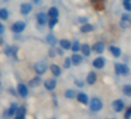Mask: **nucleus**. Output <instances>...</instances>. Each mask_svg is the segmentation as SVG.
Here are the masks:
<instances>
[{"label":"nucleus","instance_id":"nucleus-1","mask_svg":"<svg viewBox=\"0 0 131 119\" xmlns=\"http://www.w3.org/2000/svg\"><path fill=\"white\" fill-rule=\"evenodd\" d=\"M90 107L93 111H99L103 107V103L101 101L96 97L93 98L90 103Z\"/></svg>","mask_w":131,"mask_h":119},{"label":"nucleus","instance_id":"nucleus-2","mask_svg":"<svg viewBox=\"0 0 131 119\" xmlns=\"http://www.w3.org/2000/svg\"><path fill=\"white\" fill-rule=\"evenodd\" d=\"M47 68H48L47 64L43 61H40V62L36 63L35 64V67H34V69L38 74H43L47 71Z\"/></svg>","mask_w":131,"mask_h":119},{"label":"nucleus","instance_id":"nucleus-3","mask_svg":"<svg viewBox=\"0 0 131 119\" xmlns=\"http://www.w3.org/2000/svg\"><path fill=\"white\" fill-rule=\"evenodd\" d=\"M26 23L23 21H17L12 26V31L16 33H19L23 32L26 28Z\"/></svg>","mask_w":131,"mask_h":119},{"label":"nucleus","instance_id":"nucleus-4","mask_svg":"<svg viewBox=\"0 0 131 119\" xmlns=\"http://www.w3.org/2000/svg\"><path fill=\"white\" fill-rule=\"evenodd\" d=\"M112 107H113V110L115 111L120 112L123 109V107H124V103L123 102L122 100L118 99V100H116V101H114L113 102Z\"/></svg>","mask_w":131,"mask_h":119},{"label":"nucleus","instance_id":"nucleus-5","mask_svg":"<svg viewBox=\"0 0 131 119\" xmlns=\"http://www.w3.org/2000/svg\"><path fill=\"white\" fill-rule=\"evenodd\" d=\"M44 86L48 91H53L56 87V81L54 79H48L44 82Z\"/></svg>","mask_w":131,"mask_h":119},{"label":"nucleus","instance_id":"nucleus-6","mask_svg":"<svg viewBox=\"0 0 131 119\" xmlns=\"http://www.w3.org/2000/svg\"><path fill=\"white\" fill-rule=\"evenodd\" d=\"M104 49H105V46H104V44L102 42H97V43H94L93 46H92V49L94 52H96V53H99V54L103 53V51H104Z\"/></svg>","mask_w":131,"mask_h":119},{"label":"nucleus","instance_id":"nucleus-7","mask_svg":"<svg viewBox=\"0 0 131 119\" xmlns=\"http://www.w3.org/2000/svg\"><path fill=\"white\" fill-rule=\"evenodd\" d=\"M105 65V61L103 57H97L96 58L93 62V66L96 68V69H101L104 67Z\"/></svg>","mask_w":131,"mask_h":119},{"label":"nucleus","instance_id":"nucleus-8","mask_svg":"<svg viewBox=\"0 0 131 119\" xmlns=\"http://www.w3.org/2000/svg\"><path fill=\"white\" fill-rule=\"evenodd\" d=\"M32 9V6L29 3H23L20 6V12L23 15H28Z\"/></svg>","mask_w":131,"mask_h":119},{"label":"nucleus","instance_id":"nucleus-9","mask_svg":"<svg viewBox=\"0 0 131 119\" xmlns=\"http://www.w3.org/2000/svg\"><path fill=\"white\" fill-rule=\"evenodd\" d=\"M17 90H18V92L20 94V96H22L23 97H26L28 95V89H27L26 86L23 84H18Z\"/></svg>","mask_w":131,"mask_h":119},{"label":"nucleus","instance_id":"nucleus-10","mask_svg":"<svg viewBox=\"0 0 131 119\" xmlns=\"http://www.w3.org/2000/svg\"><path fill=\"white\" fill-rule=\"evenodd\" d=\"M36 18H37V21H38L39 24H40V25H45L48 21V16L44 13H39L37 15Z\"/></svg>","mask_w":131,"mask_h":119},{"label":"nucleus","instance_id":"nucleus-11","mask_svg":"<svg viewBox=\"0 0 131 119\" xmlns=\"http://www.w3.org/2000/svg\"><path fill=\"white\" fill-rule=\"evenodd\" d=\"M96 78H97L96 74L95 72H93V71H91V72L89 73V74L86 77V81H87V83L89 84L93 85V84H94L96 83Z\"/></svg>","mask_w":131,"mask_h":119},{"label":"nucleus","instance_id":"nucleus-12","mask_svg":"<svg viewBox=\"0 0 131 119\" xmlns=\"http://www.w3.org/2000/svg\"><path fill=\"white\" fill-rule=\"evenodd\" d=\"M80 50L81 52L83 53V54L84 56H89L91 53V49H90V47L88 44L86 43H83L80 46Z\"/></svg>","mask_w":131,"mask_h":119},{"label":"nucleus","instance_id":"nucleus-13","mask_svg":"<svg viewBox=\"0 0 131 119\" xmlns=\"http://www.w3.org/2000/svg\"><path fill=\"white\" fill-rule=\"evenodd\" d=\"M77 100L79 102L83 104H87L88 102H89V98H88V96L84 94V93H80L78 95H77Z\"/></svg>","mask_w":131,"mask_h":119},{"label":"nucleus","instance_id":"nucleus-14","mask_svg":"<svg viewBox=\"0 0 131 119\" xmlns=\"http://www.w3.org/2000/svg\"><path fill=\"white\" fill-rule=\"evenodd\" d=\"M83 61V58L79 54H73L72 56V58H71V61L72 63L75 65V66H78L81 64Z\"/></svg>","mask_w":131,"mask_h":119},{"label":"nucleus","instance_id":"nucleus-15","mask_svg":"<svg viewBox=\"0 0 131 119\" xmlns=\"http://www.w3.org/2000/svg\"><path fill=\"white\" fill-rule=\"evenodd\" d=\"M41 83H42V79L39 77H36L29 81V85L31 87H37L41 84Z\"/></svg>","mask_w":131,"mask_h":119},{"label":"nucleus","instance_id":"nucleus-16","mask_svg":"<svg viewBox=\"0 0 131 119\" xmlns=\"http://www.w3.org/2000/svg\"><path fill=\"white\" fill-rule=\"evenodd\" d=\"M59 44H60V46L65 49H70V48H72V44L70 41L67 39H61L59 41Z\"/></svg>","mask_w":131,"mask_h":119},{"label":"nucleus","instance_id":"nucleus-17","mask_svg":"<svg viewBox=\"0 0 131 119\" xmlns=\"http://www.w3.org/2000/svg\"><path fill=\"white\" fill-rule=\"evenodd\" d=\"M59 10L56 7H51L48 10V15L50 18H57L59 16Z\"/></svg>","mask_w":131,"mask_h":119},{"label":"nucleus","instance_id":"nucleus-18","mask_svg":"<svg viewBox=\"0 0 131 119\" xmlns=\"http://www.w3.org/2000/svg\"><path fill=\"white\" fill-rule=\"evenodd\" d=\"M50 70L52 71V73L56 76V77H59L61 74V69L58 65L56 64H52L50 66Z\"/></svg>","mask_w":131,"mask_h":119},{"label":"nucleus","instance_id":"nucleus-19","mask_svg":"<svg viewBox=\"0 0 131 119\" xmlns=\"http://www.w3.org/2000/svg\"><path fill=\"white\" fill-rule=\"evenodd\" d=\"M46 41L48 42L49 44H50L51 46H55L57 43V39L56 37L52 35V34H49L46 36Z\"/></svg>","mask_w":131,"mask_h":119},{"label":"nucleus","instance_id":"nucleus-20","mask_svg":"<svg viewBox=\"0 0 131 119\" xmlns=\"http://www.w3.org/2000/svg\"><path fill=\"white\" fill-rule=\"evenodd\" d=\"M93 30V26L90 24V23H86V24H84L81 28H80V31L82 33H90V32H92Z\"/></svg>","mask_w":131,"mask_h":119},{"label":"nucleus","instance_id":"nucleus-21","mask_svg":"<svg viewBox=\"0 0 131 119\" xmlns=\"http://www.w3.org/2000/svg\"><path fill=\"white\" fill-rule=\"evenodd\" d=\"M110 52L112 53V54H113L115 57H119V56H120V55H121V50H120V49L118 48V47L111 46L110 47Z\"/></svg>","mask_w":131,"mask_h":119},{"label":"nucleus","instance_id":"nucleus-22","mask_svg":"<svg viewBox=\"0 0 131 119\" xmlns=\"http://www.w3.org/2000/svg\"><path fill=\"white\" fill-rule=\"evenodd\" d=\"M18 105H17V104H16V103H13L12 104V105H11V107H10V108L9 109V111H8V114L11 117V116H13L16 113V111H17V110H18Z\"/></svg>","mask_w":131,"mask_h":119},{"label":"nucleus","instance_id":"nucleus-23","mask_svg":"<svg viewBox=\"0 0 131 119\" xmlns=\"http://www.w3.org/2000/svg\"><path fill=\"white\" fill-rule=\"evenodd\" d=\"M77 93L75 91L73 90H67L65 93V97L67 98H70V99H73L76 97Z\"/></svg>","mask_w":131,"mask_h":119},{"label":"nucleus","instance_id":"nucleus-24","mask_svg":"<svg viewBox=\"0 0 131 119\" xmlns=\"http://www.w3.org/2000/svg\"><path fill=\"white\" fill-rule=\"evenodd\" d=\"M9 17V12L6 9H0V19L6 20Z\"/></svg>","mask_w":131,"mask_h":119},{"label":"nucleus","instance_id":"nucleus-25","mask_svg":"<svg viewBox=\"0 0 131 119\" xmlns=\"http://www.w3.org/2000/svg\"><path fill=\"white\" fill-rule=\"evenodd\" d=\"M123 93L127 97H131V85L129 84L124 85L123 88Z\"/></svg>","mask_w":131,"mask_h":119},{"label":"nucleus","instance_id":"nucleus-26","mask_svg":"<svg viewBox=\"0 0 131 119\" xmlns=\"http://www.w3.org/2000/svg\"><path fill=\"white\" fill-rule=\"evenodd\" d=\"M16 116H19V117H25L26 114V109L25 107L22 106V107H19L16 111Z\"/></svg>","mask_w":131,"mask_h":119},{"label":"nucleus","instance_id":"nucleus-27","mask_svg":"<svg viewBox=\"0 0 131 119\" xmlns=\"http://www.w3.org/2000/svg\"><path fill=\"white\" fill-rule=\"evenodd\" d=\"M58 19L57 18H50L49 20V27L50 29H53L55 26L58 23Z\"/></svg>","mask_w":131,"mask_h":119},{"label":"nucleus","instance_id":"nucleus-28","mask_svg":"<svg viewBox=\"0 0 131 119\" xmlns=\"http://www.w3.org/2000/svg\"><path fill=\"white\" fill-rule=\"evenodd\" d=\"M122 68H123V64H115V73L116 75H121L122 74Z\"/></svg>","mask_w":131,"mask_h":119},{"label":"nucleus","instance_id":"nucleus-29","mask_svg":"<svg viewBox=\"0 0 131 119\" xmlns=\"http://www.w3.org/2000/svg\"><path fill=\"white\" fill-rule=\"evenodd\" d=\"M80 46H81V45H80V42L79 41H75L73 43V46H72V50L73 52H78V51L80 50Z\"/></svg>","mask_w":131,"mask_h":119},{"label":"nucleus","instance_id":"nucleus-30","mask_svg":"<svg viewBox=\"0 0 131 119\" xmlns=\"http://www.w3.org/2000/svg\"><path fill=\"white\" fill-rule=\"evenodd\" d=\"M123 7L124 9L128 11V12H131V3L129 0H125L123 3Z\"/></svg>","mask_w":131,"mask_h":119},{"label":"nucleus","instance_id":"nucleus-31","mask_svg":"<svg viewBox=\"0 0 131 119\" xmlns=\"http://www.w3.org/2000/svg\"><path fill=\"white\" fill-rule=\"evenodd\" d=\"M71 59L70 57H67L65 59V62H64V67L66 69H69L71 66Z\"/></svg>","mask_w":131,"mask_h":119},{"label":"nucleus","instance_id":"nucleus-32","mask_svg":"<svg viewBox=\"0 0 131 119\" xmlns=\"http://www.w3.org/2000/svg\"><path fill=\"white\" fill-rule=\"evenodd\" d=\"M122 21L123 22H130L131 20V15L129 13H123L122 15Z\"/></svg>","mask_w":131,"mask_h":119},{"label":"nucleus","instance_id":"nucleus-33","mask_svg":"<svg viewBox=\"0 0 131 119\" xmlns=\"http://www.w3.org/2000/svg\"><path fill=\"white\" fill-rule=\"evenodd\" d=\"M129 72V68L127 65L123 64V68H122V74L123 75H127Z\"/></svg>","mask_w":131,"mask_h":119},{"label":"nucleus","instance_id":"nucleus-34","mask_svg":"<svg viewBox=\"0 0 131 119\" xmlns=\"http://www.w3.org/2000/svg\"><path fill=\"white\" fill-rule=\"evenodd\" d=\"M124 117H125V119H130V117H131V106L126 110Z\"/></svg>","mask_w":131,"mask_h":119},{"label":"nucleus","instance_id":"nucleus-35","mask_svg":"<svg viewBox=\"0 0 131 119\" xmlns=\"http://www.w3.org/2000/svg\"><path fill=\"white\" fill-rule=\"evenodd\" d=\"M74 84H75L77 87H83V85H84V83H83V81H78V80H75Z\"/></svg>","mask_w":131,"mask_h":119},{"label":"nucleus","instance_id":"nucleus-36","mask_svg":"<svg viewBox=\"0 0 131 119\" xmlns=\"http://www.w3.org/2000/svg\"><path fill=\"white\" fill-rule=\"evenodd\" d=\"M79 21H80L81 23L86 24V23L88 22V19H87L86 17H80V18H79Z\"/></svg>","mask_w":131,"mask_h":119},{"label":"nucleus","instance_id":"nucleus-37","mask_svg":"<svg viewBox=\"0 0 131 119\" xmlns=\"http://www.w3.org/2000/svg\"><path fill=\"white\" fill-rule=\"evenodd\" d=\"M56 51H55V49H49V56H51V57H55V56H56Z\"/></svg>","mask_w":131,"mask_h":119},{"label":"nucleus","instance_id":"nucleus-38","mask_svg":"<svg viewBox=\"0 0 131 119\" xmlns=\"http://www.w3.org/2000/svg\"><path fill=\"white\" fill-rule=\"evenodd\" d=\"M4 31H5V27L1 23H0V35L3 34L4 33Z\"/></svg>","mask_w":131,"mask_h":119},{"label":"nucleus","instance_id":"nucleus-39","mask_svg":"<svg viewBox=\"0 0 131 119\" xmlns=\"http://www.w3.org/2000/svg\"><path fill=\"white\" fill-rule=\"evenodd\" d=\"M56 51H57V53H58L59 55H63V51H62L60 48H57V49H56Z\"/></svg>","mask_w":131,"mask_h":119},{"label":"nucleus","instance_id":"nucleus-40","mask_svg":"<svg viewBox=\"0 0 131 119\" xmlns=\"http://www.w3.org/2000/svg\"><path fill=\"white\" fill-rule=\"evenodd\" d=\"M14 119H26L25 117H19V116H16Z\"/></svg>","mask_w":131,"mask_h":119},{"label":"nucleus","instance_id":"nucleus-41","mask_svg":"<svg viewBox=\"0 0 131 119\" xmlns=\"http://www.w3.org/2000/svg\"><path fill=\"white\" fill-rule=\"evenodd\" d=\"M3 43V39L2 37H0V45H2Z\"/></svg>","mask_w":131,"mask_h":119}]
</instances>
